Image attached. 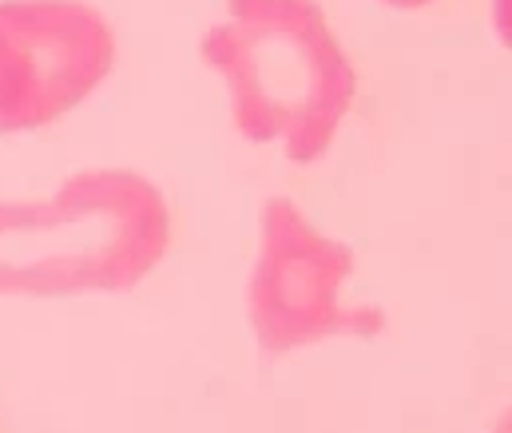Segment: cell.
I'll return each mask as SVG.
<instances>
[{
	"instance_id": "cell-1",
	"label": "cell",
	"mask_w": 512,
	"mask_h": 433,
	"mask_svg": "<svg viewBox=\"0 0 512 433\" xmlns=\"http://www.w3.org/2000/svg\"><path fill=\"white\" fill-rule=\"evenodd\" d=\"M167 247L171 211L147 175L76 171L44 199H0V298L124 294Z\"/></svg>"
},
{
	"instance_id": "cell-2",
	"label": "cell",
	"mask_w": 512,
	"mask_h": 433,
	"mask_svg": "<svg viewBox=\"0 0 512 433\" xmlns=\"http://www.w3.org/2000/svg\"><path fill=\"white\" fill-rule=\"evenodd\" d=\"M203 64L227 84L243 140L318 163L342 132L358 72L318 0H227L203 32Z\"/></svg>"
},
{
	"instance_id": "cell-3",
	"label": "cell",
	"mask_w": 512,
	"mask_h": 433,
	"mask_svg": "<svg viewBox=\"0 0 512 433\" xmlns=\"http://www.w3.org/2000/svg\"><path fill=\"white\" fill-rule=\"evenodd\" d=\"M116 68V32L84 0H0V136L76 112Z\"/></svg>"
},
{
	"instance_id": "cell-4",
	"label": "cell",
	"mask_w": 512,
	"mask_h": 433,
	"mask_svg": "<svg viewBox=\"0 0 512 433\" xmlns=\"http://www.w3.org/2000/svg\"><path fill=\"white\" fill-rule=\"evenodd\" d=\"M354 247L322 235L294 199H266L258 215V259L247 275V322L266 354H290L354 330L342 306Z\"/></svg>"
},
{
	"instance_id": "cell-5",
	"label": "cell",
	"mask_w": 512,
	"mask_h": 433,
	"mask_svg": "<svg viewBox=\"0 0 512 433\" xmlns=\"http://www.w3.org/2000/svg\"><path fill=\"white\" fill-rule=\"evenodd\" d=\"M382 4H389V8H425V4H433V0H382Z\"/></svg>"
}]
</instances>
